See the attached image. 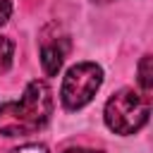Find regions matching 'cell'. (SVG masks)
Returning a JSON list of instances; mask_svg holds the SVG:
<instances>
[{
	"instance_id": "cell-1",
	"label": "cell",
	"mask_w": 153,
	"mask_h": 153,
	"mask_svg": "<svg viewBox=\"0 0 153 153\" xmlns=\"http://www.w3.org/2000/svg\"><path fill=\"white\" fill-rule=\"evenodd\" d=\"M53 115V93L45 81L33 79L26 84L19 100L0 105V134L26 136L48 124Z\"/></svg>"
},
{
	"instance_id": "cell-8",
	"label": "cell",
	"mask_w": 153,
	"mask_h": 153,
	"mask_svg": "<svg viewBox=\"0 0 153 153\" xmlns=\"http://www.w3.org/2000/svg\"><path fill=\"white\" fill-rule=\"evenodd\" d=\"M10 14H12V2L10 0H0V26L10 19Z\"/></svg>"
},
{
	"instance_id": "cell-3",
	"label": "cell",
	"mask_w": 153,
	"mask_h": 153,
	"mask_svg": "<svg viewBox=\"0 0 153 153\" xmlns=\"http://www.w3.org/2000/svg\"><path fill=\"white\" fill-rule=\"evenodd\" d=\"M103 84V69L96 62H76L67 69L60 88V100L67 110H81L96 96Z\"/></svg>"
},
{
	"instance_id": "cell-5",
	"label": "cell",
	"mask_w": 153,
	"mask_h": 153,
	"mask_svg": "<svg viewBox=\"0 0 153 153\" xmlns=\"http://www.w3.org/2000/svg\"><path fill=\"white\" fill-rule=\"evenodd\" d=\"M139 86L143 93H151L153 88V57L151 55H143L139 62Z\"/></svg>"
},
{
	"instance_id": "cell-6",
	"label": "cell",
	"mask_w": 153,
	"mask_h": 153,
	"mask_svg": "<svg viewBox=\"0 0 153 153\" xmlns=\"http://www.w3.org/2000/svg\"><path fill=\"white\" fill-rule=\"evenodd\" d=\"M12 55H14V43L7 36H0V74L12 67Z\"/></svg>"
},
{
	"instance_id": "cell-7",
	"label": "cell",
	"mask_w": 153,
	"mask_h": 153,
	"mask_svg": "<svg viewBox=\"0 0 153 153\" xmlns=\"http://www.w3.org/2000/svg\"><path fill=\"white\" fill-rule=\"evenodd\" d=\"M12 153H48V148L43 143H24V146L14 148Z\"/></svg>"
},
{
	"instance_id": "cell-4",
	"label": "cell",
	"mask_w": 153,
	"mask_h": 153,
	"mask_svg": "<svg viewBox=\"0 0 153 153\" xmlns=\"http://www.w3.org/2000/svg\"><path fill=\"white\" fill-rule=\"evenodd\" d=\"M67 50H69L67 36L55 38V41H43V45H41V65H43V72H45L48 76H55V74L60 72Z\"/></svg>"
},
{
	"instance_id": "cell-10",
	"label": "cell",
	"mask_w": 153,
	"mask_h": 153,
	"mask_svg": "<svg viewBox=\"0 0 153 153\" xmlns=\"http://www.w3.org/2000/svg\"><path fill=\"white\" fill-rule=\"evenodd\" d=\"M93 2H112V0H93Z\"/></svg>"
},
{
	"instance_id": "cell-2",
	"label": "cell",
	"mask_w": 153,
	"mask_h": 153,
	"mask_svg": "<svg viewBox=\"0 0 153 153\" xmlns=\"http://www.w3.org/2000/svg\"><path fill=\"white\" fill-rule=\"evenodd\" d=\"M151 115V103L146 93H139L134 88H120L117 93H112L105 103L103 117L110 131L129 136L136 134Z\"/></svg>"
},
{
	"instance_id": "cell-9",
	"label": "cell",
	"mask_w": 153,
	"mask_h": 153,
	"mask_svg": "<svg viewBox=\"0 0 153 153\" xmlns=\"http://www.w3.org/2000/svg\"><path fill=\"white\" fill-rule=\"evenodd\" d=\"M65 153H100V151H91V148H69Z\"/></svg>"
}]
</instances>
